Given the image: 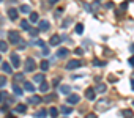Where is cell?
I'll return each mask as SVG.
<instances>
[{"label": "cell", "mask_w": 134, "mask_h": 118, "mask_svg": "<svg viewBox=\"0 0 134 118\" xmlns=\"http://www.w3.org/2000/svg\"><path fill=\"white\" fill-rule=\"evenodd\" d=\"M68 71H73V69H77V68H80V62L79 60H69L68 63H66V66H65Z\"/></svg>", "instance_id": "4"}, {"label": "cell", "mask_w": 134, "mask_h": 118, "mask_svg": "<svg viewBox=\"0 0 134 118\" xmlns=\"http://www.w3.org/2000/svg\"><path fill=\"white\" fill-rule=\"evenodd\" d=\"M39 21V14L38 13H30V22H38Z\"/></svg>", "instance_id": "25"}, {"label": "cell", "mask_w": 134, "mask_h": 118, "mask_svg": "<svg viewBox=\"0 0 134 118\" xmlns=\"http://www.w3.org/2000/svg\"><path fill=\"white\" fill-rule=\"evenodd\" d=\"M49 115L51 116H57V115H59V109H57V107H51L49 109Z\"/></svg>", "instance_id": "27"}, {"label": "cell", "mask_w": 134, "mask_h": 118, "mask_svg": "<svg viewBox=\"0 0 134 118\" xmlns=\"http://www.w3.org/2000/svg\"><path fill=\"white\" fill-rule=\"evenodd\" d=\"M19 11L21 13H30V7H28V5H22L19 8Z\"/></svg>", "instance_id": "28"}, {"label": "cell", "mask_w": 134, "mask_h": 118, "mask_svg": "<svg viewBox=\"0 0 134 118\" xmlns=\"http://www.w3.org/2000/svg\"><path fill=\"white\" fill-rule=\"evenodd\" d=\"M36 44H38L39 47H43V46H46V44H44V41H43V39H39V38L36 39Z\"/></svg>", "instance_id": "38"}, {"label": "cell", "mask_w": 134, "mask_h": 118, "mask_svg": "<svg viewBox=\"0 0 134 118\" xmlns=\"http://www.w3.org/2000/svg\"><path fill=\"white\" fill-rule=\"evenodd\" d=\"M131 52H134V44H132V46H131Z\"/></svg>", "instance_id": "47"}, {"label": "cell", "mask_w": 134, "mask_h": 118, "mask_svg": "<svg viewBox=\"0 0 134 118\" xmlns=\"http://www.w3.org/2000/svg\"><path fill=\"white\" fill-rule=\"evenodd\" d=\"M43 80H44V76H43V74H36V76L33 77V82H35V84H41Z\"/></svg>", "instance_id": "19"}, {"label": "cell", "mask_w": 134, "mask_h": 118, "mask_svg": "<svg viewBox=\"0 0 134 118\" xmlns=\"http://www.w3.org/2000/svg\"><path fill=\"white\" fill-rule=\"evenodd\" d=\"M13 91L17 94V96H21V94H22V88L17 85V84H13Z\"/></svg>", "instance_id": "20"}, {"label": "cell", "mask_w": 134, "mask_h": 118, "mask_svg": "<svg viewBox=\"0 0 134 118\" xmlns=\"http://www.w3.org/2000/svg\"><path fill=\"white\" fill-rule=\"evenodd\" d=\"M14 79H16V80H24V74H22V73H17V74H14Z\"/></svg>", "instance_id": "34"}, {"label": "cell", "mask_w": 134, "mask_h": 118, "mask_svg": "<svg viewBox=\"0 0 134 118\" xmlns=\"http://www.w3.org/2000/svg\"><path fill=\"white\" fill-rule=\"evenodd\" d=\"M59 91H60L62 94H69V91H71V87H69V85H60Z\"/></svg>", "instance_id": "12"}, {"label": "cell", "mask_w": 134, "mask_h": 118, "mask_svg": "<svg viewBox=\"0 0 134 118\" xmlns=\"http://www.w3.org/2000/svg\"><path fill=\"white\" fill-rule=\"evenodd\" d=\"M49 44H51V46H59V44H60V36H59V35H54V36H51Z\"/></svg>", "instance_id": "11"}, {"label": "cell", "mask_w": 134, "mask_h": 118, "mask_svg": "<svg viewBox=\"0 0 134 118\" xmlns=\"http://www.w3.org/2000/svg\"><path fill=\"white\" fill-rule=\"evenodd\" d=\"M28 33H30V36H38V33H39V28H28Z\"/></svg>", "instance_id": "26"}, {"label": "cell", "mask_w": 134, "mask_h": 118, "mask_svg": "<svg viewBox=\"0 0 134 118\" xmlns=\"http://www.w3.org/2000/svg\"><path fill=\"white\" fill-rule=\"evenodd\" d=\"M68 54H69V50L66 49V47H60L59 52H57V57H59V58H65Z\"/></svg>", "instance_id": "9"}, {"label": "cell", "mask_w": 134, "mask_h": 118, "mask_svg": "<svg viewBox=\"0 0 134 118\" xmlns=\"http://www.w3.org/2000/svg\"><path fill=\"white\" fill-rule=\"evenodd\" d=\"M8 39H10L11 44H17V43L21 41V33L16 32V30H11V32L8 33Z\"/></svg>", "instance_id": "1"}, {"label": "cell", "mask_w": 134, "mask_h": 118, "mask_svg": "<svg viewBox=\"0 0 134 118\" xmlns=\"http://www.w3.org/2000/svg\"><path fill=\"white\" fill-rule=\"evenodd\" d=\"M106 8H114V2H107L106 3Z\"/></svg>", "instance_id": "42"}, {"label": "cell", "mask_w": 134, "mask_h": 118, "mask_svg": "<svg viewBox=\"0 0 134 118\" xmlns=\"http://www.w3.org/2000/svg\"><path fill=\"white\" fill-rule=\"evenodd\" d=\"M8 98V93L7 91H0V101H5Z\"/></svg>", "instance_id": "33"}, {"label": "cell", "mask_w": 134, "mask_h": 118, "mask_svg": "<svg viewBox=\"0 0 134 118\" xmlns=\"http://www.w3.org/2000/svg\"><path fill=\"white\" fill-rule=\"evenodd\" d=\"M46 115H48V112H46L44 109H41V110L38 112V113H35V116H41V118H43V116H46Z\"/></svg>", "instance_id": "32"}, {"label": "cell", "mask_w": 134, "mask_h": 118, "mask_svg": "<svg viewBox=\"0 0 134 118\" xmlns=\"http://www.w3.org/2000/svg\"><path fill=\"white\" fill-rule=\"evenodd\" d=\"M48 90H49V84L48 82H41V84H39V91H43V93H48Z\"/></svg>", "instance_id": "13"}, {"label": "cell", "mask_w": 134, "mask_h": 118, "mask_svg": "<svg viewBox=\"0 0 134 118\" xmlns=\"http://www.w3.org/2000/svg\"><path fill=\"white\" fill-rule=\"evenodd\" d=\"M131 88L134 90V79H131Z\"/></svg>", "instance_id": "46"}, {"label": "cell", "mask_w": 134, "mask_h": 118, "mask_svg": "<svg viewBox=\"0 0 134 118\" xmlns=\"http://www.w3.org/2000/svg\"><path fill=\"white\" fill-rule=\"evenodd\" d=\"M60 112H62V113L63 115H69V113H71V107H68V105H62V109H60Z\"/></svg>", "instance_id": "17"}, {"label": "cell", "mask_w": 134, "mask_h": 118, "mask_svg": "<svg viewBox=\"0 0 134 118\" xmlns=\"http://www.w3.org/2000/svg\"><path fill=\"white\" fill-rule=\"evenodd\" d=\"M8 50V43L7 41H0V52H7Z\"/></svg>", "instance_id": "21"}, {"label": "cell", "mask_w": 134, "mask_h": 118, "mask_svg": "<svg viewBox=\"0 0 134 118\" xmlns=\"http://www.w3.org/2000/svg\"><path fill=\"white\" fill-rule=\"evenodd\" d=\"M24 88L27 91H35V87H33L32 82H24Z\"/></svg>", "instance_id": "18"}, {"label": "cell", "mask_w": 134, "mask_h": 118, "mask_svg": "<svg viewBox=\"0 0 134 118\" xmlns=\"http://www.w3.org/2000/svg\"><path fill=\"white\" fill-rule=\"evenodd\" d=\"M95 91H98V93H104V91H106V85L98 82V87H96V90H95Z\"/></svg>", "instance_id": "24"}, {"label": "cell", "mask_w": 134, "mask_h": 118, "mask_svg": "<svg viewBox=\"0 0 134 118\" xmlns=\"http://www.w3.org/2000/svg\"><path fill=\"white\" fill-rule=\"evenodd\" d=\"M0 62H2V55H0Z\"/></svg>", "instance_id": "48"}, {"label": "cell", "mask_w": 134, "mask_h": 118, "mask_svg": "<svg viewBox=\"0 0 134 118\" xmlns=\"http://www.w3.org/2000/svg\"><path fill=\"white\" fill-rule=\"evenodd\" d=\"M2 69L5 71V73L11 74V71H13V66H10V63H2Z\"/></svg>", "instance_id": "16"}, {"label": "cell", "mask_w": 134, "mask_h": 118, "mask_svg": "<svg viewBox=\"0 0 134 118\" xmlns=\"http://www.w3.org/2000/svg\"><path fill=\"white\" fill-rule=\"evenodd\" d=\"M8 17H10L11 21H16L17 19V10L16 8H10L8 10Z\"/></svg>", "instance_id": "10"}, {"label": "cell", "mask_w": 134, "mask_h": 118, "mask_svg": "<svg viewBox=\"0 0 134 118\" xmlns=\"http://www.w3.org/2000/svg\"><path fill=\"white\" fill-rule=\"evenodd\" d=\"M28 102L36 105V104H39V102H41V98H39V96H30V98H28Z\"/></svg>", "instance_id": "15"}, {"label": "cell", "mask_w": 134, "mask_h": 118, "mask_svg": "<svg viewBox=\"0 0 134 118\" xmlns=\"http://www.w3.org/2000/svg\"><path fill=\"white\" fill-rule=\"evenodd\" d=\"M96 96V91H95V88H87V91H85V98L87 99H90V101H93Z\"/></svg>", "instance_id": "7"}, {"label": "cell", "mask_w": 134, "mask_h": 118, "mask_svg": "<svg viewBox=\"0 0 134 118\" xmlns=\"http://www.w3.org/2000/svg\"><path fill=\"white\" fill-rule=\"evenodd\" d=\"M117 80H118V79L115 77V76H112V74L109 76V82H110V84H115V82H117Z\"/></svg>", "instance_id": "36"}, {"label": "cell", "mask_w": 134, "mask_h": 118, "mask_svg": "<svg viewBox=\"0 0 134 118\" xmlns=\"http://www.w3.org/2000/svg\"><path fill=\"white\" fill-rule=\"evenodd\" d=\"M123 115H126V116H132L134 113H132L131 110H123Z\"/></svg>", "instance_id": "39"}, {"label": "cell", "mask_w": 134, "mask_h": 118, "mask_svg": "<svg viewBox=\"0 0 134 118\" xmlns=\"http://www.w3.org/2000/svg\"><path fill=\"white\" fill-rule=\"evenodd\" d=\"M128 63H129V65H131V66L134 68V55H132V57L129 58V60H128Z\"/></svg>", "instance_id": "41"}, {"label": "cell", "mask_w": 134, "mask_h": 118, "mask_svg": "<svg viewBox=\"0 0 134 118\" xmlns=\"http://www.w3.org/2000/svg\"><path fill=\"white\" fill-rule=\"evenodd\" d=\"M49 54H51V52H49V49H48L46 46H43V55H49Z\"/></svg>", "instance_id": "37"}, {"label": "cell", "mask_w": 134, "mask_h": 118, "mask_svg": "<svg viewBox=\"0 0 134 118\" xmlns=\"http://www.w3.org/2000/svg\"><path fill=\"white\" fill-rule=\"evenodd\" d=\"M93 65H95V66H98V68H101V66H104L106 63H104V62H100V60H95V62H93Z\"/></svg>", "instance_id": "35"}, {"label": "cell", "mask_w": 134, "mask_h": 118, "mask_svg": "<svg viewBox=\"0 0 134 118\" xmlns=\"http://www.w3.org/2000/svg\"><path fill=\"white\" fill-rule=\"evenodd\" d=\"M39 68H41L43 71H48L49 69V62L48 60H43L41 63H39Z\"/></svg>", "instance_id": "23"}, {"label": "cell", "mask_w": 134, "mask_h": 118, "mask_svg": "<svg viewBox=\"0 0 134 118\" xmlns=\"http://www.w3.org/2000/svg\"><path fill=\"white\" fill-rule=\"evenodd\" d=\"M0 2H2V0H0Z\"/></svg>", "instance_id": "49"}, {"label": "cell", "mask_w": 134, "mask_h": 118, "mask_svg": "<svg viewBox=\"0 0 134 118\" xmlns=\"http://www.w3.org/2000/svg\"><path fill=\"white\" fill-rule=\"evenodd\" d=\"M35 68H36L35 60H33V58H27V60H25V71H27V73H32V71H35Z\"/></svg>", "instance_id": "2"}, {"label": "cell", "mask_w": 134, "mask_h": 118, "mask_svg": "<svg viewBox=\"0 0 134 118\" xmlns=\"http://www.w3.org/2000/svg\"><path fill=\"white\" fill-rule=\"evenodd\" d=\"M79 101H80L79 94H69L68 96V104H77Z\"/></svg>", "instance_id": "8"}, {"label": "cell", "mask_w": 134, "mask_h": 118, "mask_svg": "<svg viewBox=\"0 0 134 118\" xmlns=\"http://www.w3.org/2000/svg\"><path fill=\"white\" fill-rule=\"evenodd\" d=\"M55 98H57V94H48V96L44 98V101H46V102H49V101H55Z\"/></svg>", "instance_id": "29"}, {"label": "cell", "mask_w": 134, "mask_h": 118, "mask_svg": "<svg viewBox=\"0 0 134 118\" xmlns=\"http://www.w3.org/2000/svg\"><path fill=\"white\" fill-rule=\"evenodd\" d=\"M87 116H88V118H96V115H95V113H88Z\"/></svg>", "instance_id": "44"}, {"label": "cell", "mask_w": 134, "mask_h": 118, "mask_svg": "<svg viewBox=\"0 0 134 118\" xmlns=\"http://www.w3.org/2000/svg\"><path fill=\"white\" fill-rule=\"evenodd\" d=\"M74 52H76V54H77V55H82V54H84V50L80 49V47H77V49H76Z\"/></svg>", "instance_id": "40"}, {"label": "cell", "mask_w": 134, "mask_h": 118, "mask_svg": "<svg viewBox=\"0 0 134 118\" xmlns=\"http://www.w3.org/2000/svg\"><path fill=\"white\" fill-rule=\"evenodd\" d=\"M38 28H39V32H46V30H49V28H51V24H49V21H39V24H38Z\"/></svg>", "instance_id": "6"}, {"label": "cell", "mask_w": 134, "mask_h": 118, "mask_svg": "<svg viewBox=\"0 0 134 118\" xmlns=\"http://www.w3.org/2000/svg\"><path fill=\"white\" fill-rule=\"evenodd\" d=\"M7 77H5V76H0V88H3L5 85H7Z\"/></svg>", "instance_id": "30"}, {"label": "cell", "mask_w": 134, "mask_h": 118, "mask_svg": "<svg viewBox=\"0 0 134 118\" xmlns=\"http://www.w3.org/2000/svg\"><path fill=\"white\" fill-rule=\"evenodd\" d=\"M132 104H134V102H132Z\"/></svg>", "instance_id": "50"}, {"label": "cell", "mask_w": 134, "mask_h": 118, "mask_svg": "<svg viewBox=\"0 0 134 118\" xmlns=\"http://www.w3.org/2000/svg\"><path fill=\"white\" fill-rule=\"evenodd\" d=\"M128 8V3H121V10H126Z\"/></svg>", "instance_id": "43"}, {"label": "cell", "mask_w": 134, "mask_h": 118, "mask_svg": "<svg viewBox=\"0 0 134 118\" xmlns=\"http://www.w3.org/2000/svg\"><path fill=\"white\" fill-rule=\"evenodd\" d=\"M57 2H59V0H51V2H49V3H51V5H55Z\"/></svg>", "instance_id": "45"}, {"label": "cell", "mask_w": 134, "mask_h": 118, "mask_svg": "<svg viewBox=\"0 0 134 118\" xmlns=\"http://www.w3.org/2000/svg\"><path fill=\"white\" fill-rule=\"evenodd\" d=\"M76 33H77V35H82L84 33V25H82V24H76Z\"/></svg>", "instance_id": "22"}, {"label": "cell", "mask_w": 134, "mask_h": 118, "mask_svg": "<svg viewBox=\"0 0 134 118\" xmlns=\"http://www.w3.org/2000/svg\"><path fill=\"white\" fill-rule=\"evenodd\" d=\"M16 112H19V113H25V112H27V105L25 104H17L16 105Z\"/></svg>", "instance_id": "14"}, {"label": "cell", "mask_w": 134, "mask_h": 118, "mask_svg": "<svg viewBox=\"0 0 134 118\" xmlns=\"http://www.w3.org/2000/svg\"><path fill=\"white\" fill-rule=\"evenodd\" d=\"M21 27L24 28V30H28V28H30V25H28V21H22V22H21Z\"/></svg>", "instance_id": "31"}, {"label": "cell", "mask_w": 134, "mask_h": 118, "mask_svg": "<svg viewBox=\"0 0 134 118\" xmlns=\"http://www.w3.org/2000/svg\"><path fill=\"white\" fill-rule=\"evenodd\" d=\"M11 63H13V68H19L21 66V58L17 54H11Z\"/></svg>", "instance_id": "5"}, {"label": "cell", "mask_w": 134, "mask_h": 118, "mask_svg": "<svg viewBox=\"0 0 134 118\" xmlns=\"http://www.w3.org/2000/svg\"><path fill=\"white\" fill-rule=\"evenodd\" d=\"M109 99H103V101H100L96 104V110H100V112H104V110H107L109 109Z\"/></svg>", "instance_id": "3"}]
</instances>
